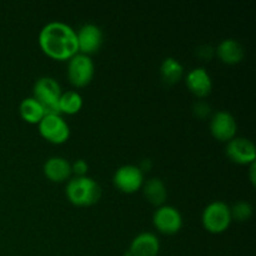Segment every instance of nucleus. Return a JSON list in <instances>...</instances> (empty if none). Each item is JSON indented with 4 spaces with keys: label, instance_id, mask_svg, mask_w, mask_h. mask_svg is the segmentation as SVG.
<instances>
[{
    "label": "nucleus",
    "instance_id": "f257e3e1",
    "mask_svg": "<svg viewBox=\"0 0 256 256\" xmlns=\"http://www.w3.org/2000/svg\"><path fill=\"white\" fill-rule=\"evenodd\" d=\"M38 42L48 58L58 62H68L79 52L76 32L62 22H50L44 25Z\"/></svg>",
    "mask_w": 256,
    "mask_h": 256
},
{
    "label": "nucleus",
    "instance_id": "f03ea898",
    "mask_svg": "<svg viewBox=\"0 0 256 256\" xmlns=\"http://www.w3.org/2000/svg\"><path fill=\"white\" fill-rule=\"evenodd\" d=\"M68 200L78 208H88L96 204L102 196L100 185L90 176L72 178L65 188Z\"/></svg>",
    "mask_w": 256,
    "mask_h": 256
},
{
    "label": "nucleus",
    "instance_id": "7ed1b4c3",
    "mask_svg": "<svg viewBox=\"0 0 256 256\" xmlns=\"http://www.w3.org/2000/svg\"><path fill=\"white\" fill-rule=\"evenodd\" d=\"M232 222L230 206L222 200L210 202L202 214V228L210 234H222L230 228Z\"/></svg>",
    "mask_w": 256,
    "mask_h": 256
},
{
    "label": "nucleus",
    "instance_id": "20e7f679",
    "mask_svg": "<svg viewBox=\"0 0 256 256\" xmlns=\"http://www.w3.org/2000/svg\"><path fill=\"white\" fill-rule=\"evenodd\" d=\"M62 92L60 84L52 76L39 78L32 88V98L44 108L46 114H59L58 102Z\"/></svg>",
    "mask_w": 256,
    "mask_h": 256
},
{
    "label": "nucleus",
    "instance_id": "39448f33",
    "mask_svg": "<svg viewBox=\"0 0 256 256\" xmlns=\"http://www.w3.org/2000/svg\"><path fill=\"white\" fill-rule=\"evenodd\" d=\"M95 75V65L92 56L80 54L68 60L66 76L74 88H85L92 82Z\"/></svg>",
    "mask_w": 256,
    "mask_h": 256
},
{
    "label": "nucleus",
    "instance_id": "423d86ee",
    "mask_svg": "<svg viewBox=\"0 0 256 256\" xmlns=\"http://www.w3.org/2000/svg\"><path fill=\"white\" fill-rule=\"evenodd\" d=\"M39 134L44 140L54 145H62L70 138V128L60 114H45L38 124Z\"/></svg>",
    "mask_w": 256,
    "mask_h": 256
},
{
    "label": "nucleus",
    "instance_id": "0eeeda50",
    "mask_svg": "<svg viewBox=\"0 0 256 256\" xmlns=\"http://www.w3.org/2000/svg\"><path fill=\"white\" fill-rule=\"evenodd\" d=\"M114 186L124 194H134L144 185V172L136 165H122L112 176Z\"/></svg>",
    "mask_w": 256,
    "mask_h": 256
},
{
    "label": "nucleus",
    "instance_id": "6e6552de",
    "mask_svg": "<svg viewBox=\"0 0 256 256\" xmlns=\"http://www.w3.org/2000/svg\"><path fill=\"white\" fill-rule=\"evenodd\" d=\"M152 224L162 234L175 235L182 230V216L176 208L172 205H162L152 215Z\"/></svg>",
    "mask_w": 256,
    "mask_h": 256
},
{
    "label": "nucleus",
    "instance_id": "1a4fd4ad",
    "mask_svg": "<svg viewBox=\"0 0 256 256\" xmlns=\"http://www.w3.org/2000/svg\"><path fill=\"white\" fill-rule=\"evenodd\" d=\"M210 132L218 142H229L236 136L238 122L234 115L226 110H220L210 120Z\"/></svg>",
    "mask_w": 256,
    "mask_h": 256
},
{
    "label": "nucleus",
    "instance_id": "9d476101",
    "mask_svg": "<svg viewBox=\"0 0 256 256\" xmlns=\"http://www.w3.org/2000/svg\"><path fill=\"white\" fill-rule=\"evenodd\" d=\"M226 156L238 165H252L256 160V149L252 140L235 136L226 142Z\"/></svg>",
    "mask_w": 256,
    "mask_h": 256
},
{
    "label": "nucleus",
    "instance_id": "9b49d317",
    "mask_svg": "<svg viewBox=\"0 0 256 256\" xmlns=\"http://www.w3.org/2000/svg\"><path fill=\"white\" fill-rule=\"evenodd\" d=\"M78 39V50L80 54H84L90 56L99 52L102 48V29L95 24H84L76 32Z\"/></svg>",
    "mask_w": 256,
    "mask_h": 256
},
{
    "label": "nucleus",
    "instance_id": "f8f14e48",
    "mask_svg": "<svg viewBox=\"0 0 256 256\" xmlns=\"http://www.w3.org/2000/svg\"><path fill=\"white\" fill-rule=\"evenodd\" d=\"M185 84L194 96H208L212 90V79L204 68H194L185 76Z\"/></svg>",
    "mask_w": 256,
    "mask_h": 256
},
{
    "label": "nucleus",
    "instance_id": "ddd939ff",
    "mask_svg": "<svg viewBox=\"0 0 256 256\" xmlns=\"http://www.w3.org/2000/svg\"><path fill=\"white\" fill-rule=\"evenodd\" d=\"M160 252V242L152 232H140L132 239L128 250V256H158Z\"/></svg>",
    "mask_w": 256,
    "mask_h": 256
},
{
    "label": "nucleus",
    "instance_id": "4468645a",
    "mask_svg": "<svg viewBox=\"0 0 256 256\" xmlns=\"http://www.w3.org/2000/svg\"><path fill=\"white\" fill-rule=\"evenodd\" d=\"M42 172L52 182H64L72 175V162L62 156H52L44 162Z\"/></svg>",
    "mask_w": 256,
    "mask_h": 256
},
{
    "label": "nucleus",
    "instance_id": "2eb2a0df",
    "mask_svg": "<svg viewBox=\"0 0 256 256\" xmlns=\"http://www.w3.org/2000/svg\"><path fill=\"white\" fill-rule=\"evenodd\" d=\"M216 56L228 65H236L244 59V48L238 40L225 39L216 46Z\"/></svg>",
    "mask_w": 256,
    "mask_h": 256
},
{
    "label": "nucleus",
    "instance_id": "dca6fc26",
    "mask_svg": "<svg viewBox=\"0 0 256 256\" xmlns=\"http://www.w3.org/2000/svg\"><path fill=\"white\" fill-rule=\"evenodd\" d=\"M142 192H144L145 198L150 204L155 206H162L165 205V200L168 198V190L165 186L164 182L159 178H152L142 185Z\"/></svg>",
    "mask_w": 256,
    "mask_h": 256
},
{
    "label": "nucleus",
    "instance_id": "f3484780",
    "mask_svg": "<svg viewBox=\"0 0 256 256\" xmlns=\"http://www.w3.org/2000/svg\"><path fill=\"white\" fill-rule=\"evenodd\" d=\"M19 114L28 124L38 125L40 120L45 116V110L34 98H25L19 105Z\"/></svg>",
    "mask_w": 256,
    "mask_h": 256
},
{
    "label": "nucleus",
    "instance_id": "a211bd4d",
    "mask_svg": "<svg viewBox=\"0 0 256 256\" xmlns=\"http://www.w3.org/2000/svg\"><path fill=\"white\" fill-rule=\"evenodd\" d=\"M84 102L82 96L76 90H69L64 92L60 95L59 102H58V112L60 115H75L82 110Z\"/></svg>",
    "mask_w": 256,
    "mask_h": 256
},
{
    "label": "nucleus",
    "instance_id": "6ab92c4d",
    "mask_svg": "<svg viewBox=\"0 0 256 256\" xmlns=\"http://www.w3.org/2000/svg\"><path fill=\"white\" fill-rule=\"evenodd\" d=\"M160 75L165 84L174 85L184 76V68L175 58H166L160 65Z\"/></svg>",
    "mask_w": 256,
    "mask_h": 256
},
{
    "label": "nucleus",
    "instance_id": "aec40b11",
    "mask_svg": "<svg viewBox=\"0 0 256 256\" xmlns=\"http://www.w3.org/2000/svg\"><path fill=\"white\" fill-rule=\"evenodd\" d=\"M232 220L239 222H248L252 216V206L246 202H238L230 208Z\"/></svg>",
    "mask_w": 256,
    "mask_h": 256
},
{
    "label": "nucleus",
    "instance_id": "412c9836",
    "mask_svg": "<svg viewBox=\"0 0 256 256\" xmlns=\"http://www.w3.org/2000/svg\"><path fill=\"white\" fill-rule=\"evenodd\" d=\"M88 170H89V165L85 160L79 159L72 164V172L75 175V178L86 176Z\"/></svg>",
    "mask_w": 256,
    "mask_h": 256
},
{
    "label": "nucleus",
    "instance_id": "4be33fe9",
    "mask_svg": "<svg viewBox=\"0 0 256 256\" xmlns=\"http://www.w3.org/2000/svg\"><path fill=\"white\" fill-rule=\"evenodd\" d=\"M209 112H210V108L209 105H206L205 102H198V104L195 105V114H196V116L205 118L208 116Z\"/></svg>",
    "mask_w": 256,
    "mask_h": 256
},
{
    "label": "nucleus",
    "instance_id": "5701e85b",
    "mask_svg": "<svg viewBox=\"0 0 256 256\" xmlns=\"http://www.w3.org/2000/svg\"><path fill=\"white\" fill-rule=\"evenodd\" d=\"M250 166V182H252V185L255 184V162L254 164H252V165H249Z\"/></svg>",
    "mask_w": 256,
    "mask_h": 256
}]
</instances>
